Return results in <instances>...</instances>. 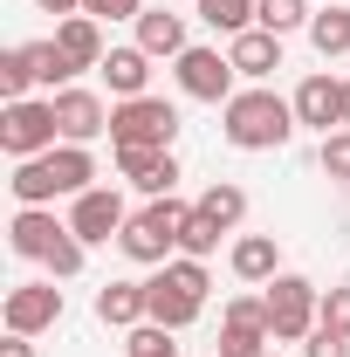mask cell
<instances>
[{
  "instance_id": "cell-8",
  "label": "cell",
  "mask_w": 350,
  "mask_h": 357,
  "mask_svg": "<svg viewBox=\"0 0 350 357\" xmlns=\"http://www.w3.org/2000/svg\"><path fill=\"white\" fill-rule=\"evenodd\" d=\"M124 220H131V206H124L117 185H89V192L69 199V227H76V241H89V248H96V241H117Z\"/></svg>"
},
{
  "instance_id": "cell-18",
  "label": "cell",
  "mask_w": 350,
  "mask_h": 357,
  "mask_svg": "<svg viewBox=\"0 0 350 357\" xmlns=\"http://www.w3.org/2000/svg\"><path fill=\"white\" fill-rule=\"evenodd\" d=\"M96 76L110 83V96H117V103H131V96H151V55H144L137 42H131V48H110Z\"/></svg>"
},
{
  "instance_id": "cell-22",
  "label": "cell",
  "mask_w": 350,
  "mask_h": 357,
  "mask_svg": "<svg viewBox=\"0 0 350 357\" xmlns=\"http://www.w3.org/2000/svg\"><path fill=\"white\" fill-rule=\"evenodd\" d=\"M14 206H55V178H48L42 158H14V178H7Z\"/></svg>"
},
{
  "instance_id": "cell-27",
  "label": "cell",
  "mask_w": 350,
  "mask_h": 357,
  "mask_svg": "<svg viewBox=\"0 0 350 357\" xmlns=\"http://www.w3.org/2000/svg\"><path fill=\"white\" fill-rule=\"evenodd\" d=\"M28 55H35V83H48V89L76 83V69H69V55L55 48V35H48V42H28Z\"/></svg>"
},
{
  "instance_id": "cell-3",
  "label": "cell",
  "mask_w": 350,
  "mask_h": 357,
  "mask_svg": "<svg viewBox=\"0 0 350 357\" xmlns=\"http://www.w3.org/2000/svg\"><path fill=\"white\" fill-rule=\"evenodd\" d=\"M62 144V124H55V96H21L0 110V151L7 158H42Z\"/></svg>"
},
{
  "instance_id": "cell-13",
  "label": "cell",
  "mask_w": 350,
  "mask_h": 357,
  "mask_svg": "<svg viewBox=\"0 0 350 357\" xmlns=\"http://www.w3.org/2000/svg\"><path fill=\"white\" fill-rule=\"evenodd\" d=\"M96 323H103V330H137V323H151V289L131 282V275L103 282V289H96Z\"/></svg>"
},
{
  "instance_id": "cell-15",
  "label": "cell",
  "mask_w": 350,
  "mask_h": 357,
  "mask_svg": "<svg viewBox=\"0 0 350 357\" xmlns=\"http://www.w3.org/2000/svg\"><path fill=\"white\" fill-rule=\"evenodd\" d=\"M55 48L69 55V69H76V76H83V69H103V55H110V42H103V21H89V14L55 21Z\"/></svg>"
},
{
  "instance_id": "cell-38",
  "label": "cell",
  "mask_w": 350,
  "mask_h": 357,
  "mask_svg": "<svg viewBox=\"0 0 350 357\" xmlns=\"http://www.w3.org/2000/svg\"><path fill=\"white\" fill-rule=\"evenodd\" d=\"M0 357H35V337H14V330H7V344H0Z\"/></svg>"
},
{
  "instance_id": "cell-17",
  "label": "cell",
  "mask_w": 350,
  "mask_h": 357,
  "mask_svg": "<svg viewBox=\"0 0 350 357\" xmlns=\"http://www.w3.org/2000/svg\"><path fill=\"white\" fill-rule=\"evenodd\" d=\"M227 268H234L248 289H268V282L282 275V248H275V234H241V241L227 248Z\"/></svg>"
},
{
  "instance_id": "cell-31",
  "label": "cell",
  "mask_w": 350,
  "mask_h": 357,
  "mask_svg": "<svg viewBox=\"0 0 350 357\" xmlns=\"http://www.w3.org/2000/svg\"><path fill=\"white\" fill-rule=\"evenodd\" d=\"M268 351H275L268 330H234V323H220V357H268Z\"/></svg>"
},
{
  "instance_id": "cell-32",
  "label": "cell",
  "mask_w": 350,
  "mask_h": 357,
  "mask_svg": "<svg viewBox=\"0 0 350 357\" xmlns=\"http://www.w3.org/2000/svg\"><path fill=\"white\" fill-rule=\"evenodd\" d=\"M316 323H323V330H337V337H350V282L323 289V303H316Z\"/></svg>"
},
{
  "instance_id": "cell-36",
  "label": "cell",
  "mask_w": 350,
  "mask_h": 357,
  "mask_svg": "<svg viewBox=\"0 0 350 357\" xmlns=\"http://www.w3.org/2000/svg\"><path fill=\"white\" fill-rule=\"evenodd\" d=\"M89 21H137L144 14V0H83Z\"/></svg>"
},
{
  "instance_id": "cell-1",
  "label": "cell",
  "mask_w": 350,
  "mask_h": 357,
  "mask_svg": "<svg viewBox=\"0 0 350 357\" xmlns=\"http://www.w3.org/2000/svg\"><path fill=\"white\" fill-rule=\"evenodd\" d=\"M220 131H227L234 151H282L303 124H296V103L289 96H275L268 83H248V89H234L220 103Z\"/></svg>"
},
{
  "instance_id": "cell-37",
  "label": "cell",
  "mask_w": 350,
  "mask_h": 357,
  "mask_svg": "<svg viewBox=\"0 0 350 357\" xmlns=\"http://www.w3.org/2000/svg\"><path fill=\"white\" fill-rule=\"evenodd\" d=\"M42 14H55V21H69V14H83V0H35Z\"/></svg>"
},
{
  "instance_id": "cell-30",
  "label": "cell",
  "mask_w": 350,
  "mask_h": 357,
  "mask_svg": "<svg viewBox=\"0 0 350 357\" xmlns=\"http://www.w3.org/2000/svg\"><path fill=\"white\" fill-rule=\"evenodd\" d=\"M220 234H227V227H213L206 213H199V206H192V220H185V234H178V255H192V261H206V255L220 248Z\"/></svg>"
},
{
  "instance_id": "cell-19",
  "label": "cell",
  "mask_w": 350,
  "mask_h": 357,
  "mask_svg": "<svg viewBox=\"0 0 350 357\" xmlns=\"http://www.w3.org/2000/svg\"><path fill=\"white\" fill-rule=\"evenodd\" d=\"M48 178H55V199H76V192H89L96 185V158H89V144H55V151H42Z\"/></svg>"
},
{
  "instance_id": "cell-35",
  "label": "cell",
  "mask_w": 350,
  "mask_h": 357,
  "mask_svg": "<svg viewBox=\"0 0 350 357\" xmlns=\"http://www.w3.org/2000/svg\"><path fill=\"white\" fill-rule=\"evenodd\" d=\"M303 357H350V337H337V330L316 323V330L303 337Z\"/></svg>"
},
{
  "instance_id": "cell-40",
  "label": "cell",
  "mask_w": 350,
  "mask_h": 357,
  "mask_svg": "<svg viewBox=\"0 0 350 357\" xmlns=\"http://www.w3.org/2000/svg\"><path fill=\"white\" fill-rule=\"evenodd\" d=\"M268 357H282V351H268Z\"/></svg>"
},
{
  "instance_id": "cell-4",
  "label": "cell",
  "mask_w": 350,
  "mask_h": 357,
  "mask_svg": "<svg viewBox=\"0 0 350 357\" xmlns=\"http://www.w3.org/2000/svg\"><path fill=\"white\" fill-rule=\"evenodd\" d=\"M261 296H268V337H275V344H303L309 330H316V303H323V289H316L309 275H289V268H282Z\"/></svg>"
},
{
  "instance_id": "cell-16",
  "label": "cell",
  "mask_w": 350,
  "mask_h": 357,
  "mask_svg": "<svg viewBox=\"0 0 350 357\" xmlns=\"http://www.w3.org/2000/svg\"><path fill=\"white\" fill-rule=\"evenodd\" d=\"M227 62H234V76H248V83H268V76L282 69V35H268V28H248V35H234V42H227Z\"/></svg>"
},
{
  "instance_id": "cell-21",
  "label": "cell",
  "mask_w": 350,
  "mask_h": 357,
  "mask_svg": "<svg viewBox=\"0 0 350 357\" xmlns=\"http://www.w3.org/2000/svg\"><path fill=\"white\" fill-rule=\"evenodd\" d=\"M192 206H199V213H206L213 227H227V234H241V220H248V192H241L234 178H213V185H206Z\"/></svg>"
},
{
  "instance_id": "cell-14",
  "label": "cell",
  "mask_w": 350,
  "mask_h": 357,
  "mask_svg": "<svg viewBox=\"0 0 350 357\" xmlns=\"http://www.w3.org/2000/svg\"><path fill=\"white\" fill-rule=\"evenodd\" d=\"M131 28H137V48H144L151 62H178V55L192 48V42H185V14H172V0L144 7V14H137Z\"/></svg>"
},
{
  "instance_id": "cell-7",
  "label": "cell",
  "mask_w": 350,
  "mask_h": 357,
  "mask_svg": "<svg viewBox=\"0 0 350 357\" xmlns=\"http://www.w3.org/2000/svg\"><path fill=\"white\" fill-rule=\"evenodd\" d=\"M172 76H178V89L192 96V103H227L234 96V62H227V48H185L172 62Z\"/></svg>"
},
{
  "instance_id": "cell-20",
  "label": "cell",
  "mask_w": 350,
  "mask_h": 357,
  "mask_svg": "<svg viewBox=\"0 0 350 357\" xmlns=\"http://www.w3.org/2000/svg\"><path fill=\"white\" fill-rule=\"evenodd\" d=\"M117 248H124V261H137V268H165V261L178 255V241L165 234V227H151L144 213H131V220H124Z\"/></svg>"
},
{
  "instance_id": "cell-6",
  "label": "cell",
  "mask_w": 350,
  "mask_h": 357,
  "mask_svg": "<svg viewBox=\"0 0 350 357\" xmlns=\"http://www.w3.org/2000/svg\"><path fill=\"white\" fill-rule=\"evenodd\" d=\"M0 323L14 330V337H42L62 323V289L55 282H14L7 289V303H0Z\"/></svg>"
},
{
  "instance_id": "cell-28",
  "label": "cell",
  "mask_w": 350,
  "mask_h": 357,
  "mask_svg": "<svg viewBox=\"0 0 350 357\" xmlns=\"http://www.w3.org/2000/svg\"><path fill=\"white\" fill-rule=\"evenodd\" d=\"M28 89H35V55H28V48H7V55H0V96L21 103Z\"/></svg>"
},
{
  "instance_id": "cell-12",
  "label": "cell",
  "mask_w": 350,
  "mask_h": 357,
  "mask_svg": "<svg viewBox=\"0 0 350 357\" xmlns=\"http://www.w3.org/2000/svg\"><path fill=\"white\" fill-rule=\"evenodd\" d=\"M69 234V220H55V206H14V220H7V248L21 255V261H48V248Z\"/></svg>"
},
{
  "instance_id": "cell-25",
  "label": "cell",
  "mask_w": 350,
  "mask_h": 357,
  "mask_svg": "<svg viewBox=\"0 0 350 357\" xmlns=\"http://www.w3.org/2000/svg\"><path fill=\"white\" fill-rule=\"evenodd\" d=\"M192 7H199V21H206L213 35H227V42L254 28V0H192Z\"/></svg>"
},
{
  "instance_id": "cell-5",
  "label": "cell",
  "mask_w": 350,
  "mask_h": 357,
  "mask_svg": "<svg viewBox=\"0 0 350 357\" xmlns=\"http://www.w3.org/2000/svg\"><path fill=\"white\" fill-rule=\"evenodd\" d=\"M172 137H178V103H165V96L110 103V144H158V151H172Z\"/></svg>"
},
{
  "instance_id": "cell-2",
  "label": "cell",
  "mask_w": 350,
  "mask_h": 357,
  "mask_svg": "<svg viewBox=\"0 0 350 357\" xmlns=\"http://www.w3.org/2000/svg\"><path fill=\"white\" fill-rule=\"evenodd\" d=\"M151 323H165V330H192L199 310H206V289H213V275L206 261H192V255H172L165 268H151Z\"/></svg>"
},
{
  "instance_id": "cell-9",
  "label": "cell",
  "mask_w": 350,
  "mask_h": 357,
  "mask_svg": "<svg viewBox=\"0 0 350 357\" xmlns=\"http://www.w3.org/2000/svg\"><path fill=\"white\" fill-rule=\"evenodd\" d=\"M289 103H296V124H303V131H344V76H330V69H316V76H303V83H296V96H289Z\"/></svg>"
},
{
  "instance_id": "cell-11",
  "label": "cell",
  "mask_w": 350,
  "mask_h": 357,
  "mask_svg": "<svg viewBox=\"0 0 350 357\" xmlns=\"http://www.w3.org/2000/svg\"><path fill=\"white\" fill-rule=\"evenodd\" d=\"M110 151H117V172L131 178L144 199H165L178 185V158L172 151H158V144H110Z\"/></svg>"
},
{
  "instance_id": "cell-10",
  "label": "cell",
  "mask_w": 350,
  "mask_h": 357,
  "mask_svg": "<svg viewBox=\"0 0 350 357\" xmlns=\"http://www.w3.org/2000/svg\"><path fill=\"white\" fill-rule=\"evenodd\" d=\"M55 124H62V144H96L110 131V103L96 89L69 83V89H55Z\"/></svg>"
},
{
  "instance_id": "cell-24",
  "label": "cell",
  "mask_w": 350,
  "mask_h": 357,
  "mask_svg": "<svg viewBox=\"0 0 350 357\" xmlns=\"http://www.w3.org/2000/svg\"><path fill=\"white\" fill-rule=\"evenodd\" d=\"M316 21V7L309 0H254V28H268V35H296V28H309Z\"/></svg>"
},
{
  "instance_id": "cell-34",
  "label": "cell",
  "mask_w": 350,
  "mask_h": 357,
  "mask_svg": "<svg viewBox=\"0 0 350 357\" xmlns=\"http://www.w3.org/2000/svg\"><path fill=\"white\" fill-rule=\"evenodd\" d=\"M316 165H323V178H350V131H330V137H323Z\"/></svg>"
},
{
  "instance_id": "cell-39",
  "label": "cell",
  "mask_w": 350,
  "mask_h": 357,
  "mask_svg": "<svg viewBox=\"0 0 350 357\" xmlns=\"http://www.w3.org/2000/svg\"><path fill=\"white\" fill-rule=\"evenodd\" d=\"M344 131H350V76H344Z\"/></svg>"
},
{
  "instance_id": "cell-29",
  "label": "cell",
  "mask_w": 350,
  "mask_h": 357,
  "mask_svg": "<svg viewBox=\"0 0 350 357\" xmlns=\"http://www.w3.org/2000/svg\"><path fill=\"white\" fill-rule=\"evenodd\" d=\"M172 337H178V330H165V323H137L131 344H124V357H178Z\"/></svg>"
},
{
  "instance_id": "cell-26",
  "label": "cell",
  "mask_w": 350,
  "mask_h": 357,
  "mask_svg": "<svg viewBox=\"0 0 350 357\" xmlns=\"http://www.w3.org/2000/svg\"><path fill=\"white\" fill-rule=\"evenodd\" d=\"M83 261H89V241H76V227H69V234L48 248L42 268H48V282H76V275H83Z\"/></svg>"
},
{
  "instance_id": "cell-33",
  "label": "cell",
  "mask_w": 350,
  "mask_h": 357,
  "mask_svg": "<svg viewBox=\"0 0 350 357\" xmlns=\"http://www.w3.org/2000/svg\"><path fill=\"white\" fill-rule=\"evenodd\" d=\"M220 323H234V330H268V296H234Z\"/></svg>"
},
{
  "instance_id": "cell-23",
  "label": "cell",
  "mask_w": 350,
  "mask_h": 357,
  "mask_svg": "<svg viewBox=\"0 0 350 357\" xmlns=\"http://www.w3.org/2000/svg\"><path fill=\"white\" fill-rule=\"evenodd\" d=\"M309 48H316L323 62L350 55V7H323V14L309 21Z\"/></svg>"
}]
</instances>
